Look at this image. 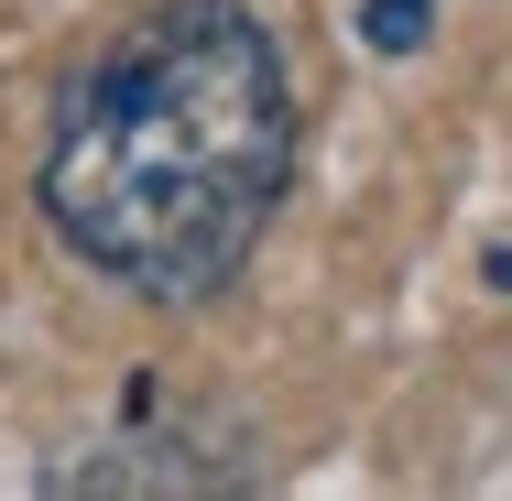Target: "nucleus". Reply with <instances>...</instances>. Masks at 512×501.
I'll return each instance as SVG.
<instances>
[{
	"label": "nucleus",
	"instance_id": "obj_1",
	"mask_svg": "<svg viewBox=\"0 0 512 501\" xmlns=\"http://www.w3.org/2000/svg\"><path fill=\"white\" fill-rule=\"evenodd\" d=\"M295 175V88L240 0H153L44 142L55 240L153 305L218 295Z\"/></svg>",
	"mask_w": 512,
	"mask_h": 501
},
{
	"label": "nucleus",
	"instance_id": "obj_2",
	"mask_svg": "<svg viewBox=\"0 0 512 501\" xmlns=\"http://www.w3.org/2000/svg\"><path fill=\"white\" fill-rule=\"evenodd\" d=\"M425 22H436V0H360V33H371L382 55H414Z\"/></svg>",
	"mask_w": 512,
	"mask_h": 501
}]
</instances>
